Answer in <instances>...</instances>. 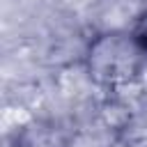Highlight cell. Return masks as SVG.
Segmentation results:
<instances>
[{
  "mask_svg": "<svg viewBox=\"0 0 147 147\" xmlns=\"http://www.w3.org/2000/svg\"><path fill=\"white\" fill-rule=\"evenodd\" d=\"M147 60V53L138 46L131 32L124 30H108L92 37V41L85 48V71L99 87H124L133 83L142 64Z\"/></svg>",
  "mask_w": 147,
  "mask_h": 147,
  "instance_id": "6da1fadb",
  "label": "cell"
},
{
  "mask_svg": "<svg viewBox=\"0 0 147 147\" xmlns=\"http://www.w3.org/2000/svg\"><path fill=\"white\" fill-rule=\"evenodd\" d=\"M131 34H133V39L138 41V46L147 53V9L145 11H140L138 16H136V21H133V25H131V30H129Z\"/></svg>",
  "mask_w": 147,
  "mask_h": 147,
  "instance_id": "7a4b0ae2",
  "label": "cell"
}]
</instances>
